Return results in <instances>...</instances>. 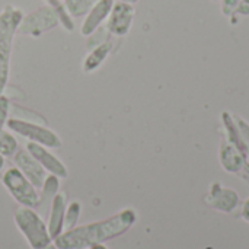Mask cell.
Masks as SVG:
<instances>
[{
	"label": "cell",
	"instance_id": "obj_30",
	"mask_svg": "<svg viewBox=\"0 0 249 249\" xmlns=\"http://www.w3.org/2000/svg\"><path fill=\"white\" fill-rule=\"evenodd\" d=\"M212 1H217V0H212Z\"/></svg>",
	"mask_w": 249,
	"mask_h": 249
},
{
	"label": "cell",
	"instance_id": "obj_20",
	"mask_svg": "<svg viewBox=\"0 0 249 249\" xmlns=\"http://www.w3.org/2000/svg\"><path fill=\"white\" fill-rule=\"evenodd\" d=\"M109 39H114V36L107 31L105 26H101V28H98L92 35H89V36L86 38V50L89 51V50H92L93 47H98V45H101V44H104V42H107V41H109Z\"/></svg>",
	"mask_w": 249,
	"mask_h": 249
},
{
	"label": "cell",
	"instance_id": "obj_24",
	"mask_svg": "<svg viewBox=\"0 0 249 249\" xmlns=\"http://www.w3.org/2000/svg\"><path fill=\"white\" fill-rule=\"evenodd\" d=\"M235 15H241V16H249V0H239L238 7Z\"/></svg>",
	"mask_w": 249,
	"mask_h": 249
},
{
	"label": "cell",
	"instance_id": "obj_7",
	"mask_svg": "<svg viewBox=\"0 0 249 249\" xmlns=\"http://www.w3.org/2000/svg\"><path fill=\"white\" fill-rule=\"evenodd\" d=\"M134 15H136L134 4L115 0L104 26L114 38H123L130 32L134 22Z\"/></svg>",
	"mask_w": 249,
	"mask_h": 249
},
{
	"label": "cell",
	"instance_id": "obj_3",
	"mask_svg": "<svg viewBox=\"0 0 249 249\" xmlns=\"http://www.w3.org/2000/svg\"><path fill=\"white\" fill-rule=\"evenodd\" d=\"M13 222L31 249H42L54 242L36 209L19 206L13 213Z\"/></svg>",
	"mask_w": 249,
	"mask_h": 249
},
{
	"label": "cell",
	"instance_id": "obj_25",
	"mask_svg": "<svg viewBox=\"0 0 249 249\" xmlns=\"http://www.w3.org/2000/svg\"><path fill=\"white\" fill-rule=\"evenodd\" d=\"M241 216H242V219H244L245 222H248L249 223V198L245 201V203H244V206H242Z\"/></svg>",
	"mask_w": 249,
	"mask_h": 249
},
{
	"label": "cell",
	"instance_id": "obj_14",
	"mask_svg": "<svg viewBox=\"0 0 249 249\" xmlns=\"http://www.w3.org/2000/svg\"><path fill=\"white\" fill-rule=\"evenodd\" d=\"M115 48V44H114V39H109L98 47H93L92 50L88 51L86 57L83 58V63H82V70L85 73H93L96 71L104 63L105 60L111 55V53L114 51Z\"/></svg>",
	"mask_w": 249,
	"mask_h": 249
},
{
	"label": "cell",
	"instance_id": "obj_8",
	"mask_svg": "<svg viewBox=\"0 0 249 249\" xmlns=\"http://www.w3.org/2000/svg\"><path fill=\"white\" fill-rule=\"evenodd\" d=\"M247 159H248L247 153L239 150L235 144H232L226 139L222 140L219 147V160L226 172L241 175L244 179L249 181V163Z\"/></svg>",
	"mask_w": 249,
	"mask_h": 249
},
{
	"label": "cell",
	"instance_id": "obj_10",
	"mask_svg": "<svg viewBox=\"0 0 249 249\" xmlns=\"http://www.w3.org/2000/svg\"><path fill=\"white\" fill-rule=\"evenodd\" d=\"M25 149L41 163V166L50 175H55L60 179H66L69 177L67 166L64 165V162L58 156H55L51 152V149H48L45 146H41V144H36V143H31V142L26 143Z\"/></svg>",
	"mask_w": 249,
	"mask_h": 249
},
{
	"label": "cell",
	"instance_id": "obj_28",
	"mask_svg": "<svg viewBox=\"0 0 249 249\" xmlns=\"http://www.w3.org/2000/svg\"><path fill=\"white\" fill-rule=\"evenodd\" d=\"M118 1H124V3H128V4H136L139 0H118Z\"/></svg>",
	"mask_w": 249,
	"mask_h": 249
},
{
	"label": "cell",
	"instance_id": "obj_17",
	"mask_svg": "<svg viewBox=\"0 0 249 249\" xmlns=\"http://www.w3.org/2000/svg\"><path fill=\"white\" fill-rule=\"evenodd\" d=\"M19 150V143L13 133L9 130H0V155L4 158H12Z\"/></svg>",
	"mask_w": 249,
	"mask_h": 249
},
{
	"label": "cell",
	"instance_id": "obj_21",
	"mask_svg": "<svg viewBox=\"0 0 249 249\" xmlns=\"http://www.w3.org/2000/svg\"><path fill=\"white\" fill-rule=\"evenodd\" d=\"M10 109H12L10 98L6 93L0 95V130H4V127L9 121Z\"/></svg>",
	"mask_w": 249,
	"mask_h": 249
},
{
	"label": "cell",
	"instance_id": "obj_19",
	"mask_svg": "<svg viewBox=\"0 0 249 249\" xmlns=\"http://www.w3.org/2000/svg\"><path fill=\"white\" fill-rule=\"evenodd\" d=\"M80 213H82V204L77 200L67 203L66 213H64V231H70L77 226Z\"/></svg>",
	"mask_w": 249,
	"mask_h": 249
},
{
	"label": "cell",
	"instance_id": "obj_26",
	"mask_svg": "<svg viewBox=\"0 0 249 249\" xmlns=\"http://www.w3.org/2000/svg\"><path fill=\"white\" fill-rule=\"evenodd\" d=\"M6 158L3 156V155H0V172L3 171V168H4V163H6V160H4Z\"/></svg>",
	"mask_w": 249,
	"mask_h": 249
},
{
	"label": "cell",
	"instance_id": "obj_18",
	"mask_svg": "<svg viewBox=\"0 0 249 249\" xmlns=\"http://www.w3.org/2000/svg\"><path fill=\"white\" fill-rule=\"evenodd\" d=\"M45 4H50L51 7L55 9L57 15H58V20H60V25L67 31V32H71L74 31V20L73 18L67 13L64 4H63V0H44Z\"/></svg>",
	"mask_w": 249,
	"mask_h": 249
},
{
	"label": "cell",
	"instance_id": "obj_23",
	"mask_svg": "<svg viewBox=\"0 0 249 249\" xmlns=\"http://www.w3.org/2000/svg\"><path fill=\"white\" fill-rule=\"evenodd\" d=\"M222 1V13L228 18L233 16L238 7L239 0H220Z\"/></svg>",
	"mask_w": 249,
	"mask_h": 249
},
{
	"label": "cell",
	"instance_id": "obj_2",
	"mask_svg": "<svg viewBox=\"0 0 249 249\" xmlns=\"http://www.w3.org/2000/svg\"><path fill=\"white\" fill-rule=\"evenodd\" d=\"M22 18L23 12L18 6L6 4L0 10V95H3L9 86L13 41Z\"/></svg>",
	"mask_w": 249,
	"mask_h": 249
},
{
	"label": "cell",
	"instance_id": "obj_13",
	"mask_svg": "<svg viewBox=\"0 0 249 249\" xmlns=\"http://www.w3.org/2000/svg\"><path fill=\"white\" fill-rule=\"evenodd\" d=\"M66 207H67V197L63 191H58L50 203L48 222H47V228H48V232H50L53 241L57 239L64 232Z\"/></svg>",
	"mask_w": 249,
	"mask_h": 249
},
{
	"label": "cell",
	"instance_id": "obj_6",
	"mask_svg": "<svg viewBox=\"0 0 249 249\" xmlns=\"http://www.w3.org/2000/svg\"><path fill=\"white\" fill-rule=\"evenodd\" d=\"M60 25L58 15L54 7L50 4H42L41 7L32 10L28 15H23L20 25L18 28V34L39 38L45 32L57 28Z\"/></svg>",
	"mask_w": 249,
	"mask_h": 249
},
{
	"label": "cell",
	"instance_id": "obj_12",
	"mask_svg": "<svg viewBox=\"0 0 249 249\" xmlns=\"http://www.w3.org/2000/svg\"><path fill=\"white\" fill-rule=\"evenodd\" d=\"M114 3H115V0H96V3L92 6V9L88 12V15L82 20L80 35L88 38L98 28L104 26V23L107 22V19L111 13Z\"/></svg>",
	"mask_w": 249,
	"mask_h": 249
},
{
	"label": "cell",
	"instance_id": "obj_5",
	"mask_svg": "<svg viewBox=\"0 0 249 249\" xmlns=\"http://www.w3.org/2000/svg\"><path fill=\"white\" fill-rule=\"evenodd\" d=\"M6 128L10 133L18 134L31 143H36V144L45 146L48 149H60L63 144L61 137L54 130L47 127L45 124L31 123V121H25V120L12 117V118H9Z\"/></svg>",
	"mask_w": 249,
	"mask_h": 249
},
{
	"label": "cell",
	"instance_id": "obj_1",
	"mask_svg": "<svg viewBox=\"0 0 249 249\" xmlns=\"http://www.w3.org/2000/svg\"><path fill=\"white\" fill-rule=\"evenodd\" d=\"M136 220L137 213L134 209H123L105 220L86 223L70 231H64L57 239H54V244L60 249H89L124 235L133 228Z\"/></svg>",
	"mask_w": 249,
	"mask_h": 249
},
{
	"label": "cell",
	"instance_id": "obj_22",
	"mask_svg": "<svg viewBox=\"0 0 249 249\" xmlns=\"http://www.w3.org/2000/svg\"><path fill=\"white\" fill-rule=\"evenodd\" d=\"M233 120L238 125V130H239V134L242 137V142L245 144V149H247V153L249 156V123H247L242 117L239 115H233Z\"/></svg>",
	"mask_w": 249,
	"mask_h": 249
},
{
	"label": "cell",
	"instance_id": "obj_27",
	"mask_svg": "<svg viewBox=\"0 0 249 249\" xmlns=\"http://www.w3.org/2000/svg\"><path fill=\"white\" fill-rule=\"evenodd\" d=\"M89 249H109L105 247V244H101V245H95V247H92V248Z\"/></svg>",
	"mask_w": 249,
	"mask_h": 249
},
{
	"label": "cell",
	"instance_id": "obj_16",
	"mask_svg": "<svg viewBox=\"0 0 249 249\" xmlns=\"http://www.w3.org/2000/svg\"><path fill=\"white\" fill-rule=\"evenodd\" d=\"M95 3H96V0H63V4H64L67 13L73 19L85 18Z\"/></svg>",
	"mask_w": 249,
	"mask_h": 249
},
{
	"label": "cell",
	"instance_id": "obj_29",
	"mask_svg": "<svg viewBox=\"0 0 249 249\" xmlns=\"http://www.w3.org/2000/svg\"><path fill=\"white\" fill-rule=\"evenodd\" d=\"M42 249H60V248H57V247H55V244L53 242V244H50L48 247H45V248H42Z\"/></svg>",
	"mask_w": 249,
	"mask_h": 249
},
{
	"label": "cell",
	"instance_id": "obj_11",
	"mask_svg": "<svg viewBox=\"0 0 249 249\" xmlns=\"http://www.w3.org/2000/svg\"><path fill=\"white\" fill-rule=\"evenodd\" d=\"M12 158H13L15 166L35 185L36 190H39L47 178V174H48L41 166V163L26 149H19Z\"/></svg>",
	"mask_w": 249,
	"mask_h": 249
},
{
	"label": "cell",
	"instance_id": "obj_9",
	"mask_svg": "<svg viewBox=\"0 0 249 249\" xmlns=\"http://www.w3.org/2000/svg\"><path fill=\"white\" fill-rule=\"evenodd\" d=\"M204 201L207 206L222 213H233L241 204L238 193L232 188L223 187L220 182L212 184L207 196L204 197Z\"/></svg>",
	"mask_w": 249,
	"mask_h": 249
},
{
	"label": "cell",
	"instance_id": "obj_4",
	"mask_svg": "<svg viewBox=\"0 0 249 249\" xmlns=\"http://www.w3.org/2000/svg\"><path fill=\"white\" fill-rule=\"evenodd\" d=\"M1 184L19 206L32 209H36L39 206L38 190L16 166L4 171V174L1 175Z\"/></svg>",
	"mask_w": 249,
	"mask_h": 249
},
{
	"label": "cell",
	"instance_id": "obj_15",
	"mask_svg": "<svg viewBox=\"0 0 249 249\" xmlns=\"http://www.w3.org/2000/svg\"><path fill=\"white\" fill-rule=\"evenodd\" d=\"M39 207L45 206V203H51V200L54 198V196L60 191V178H57L55 175H47L42 187L39 188Z\"/></svg>",
	"mask_w": 249,
	"mask_h": 249
}]
</instances>
